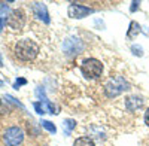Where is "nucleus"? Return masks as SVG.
<instances>
[{
  "instance_id": "1",
  "label": "nucleus",
  "mask_w": 149,
  "mask_h": 146,
  "mask_svg": "<svg viewBox=\"0 0 149 146\" xmlns=\"http://www.w3.org/2000/svg\"><path fill=\"white\" fill-rule=\"evenodd\" d=\"M39 54V45L34 40L30 39H22L18 40V43L15 45V55L21 60V61H30L34 60Z\"/></svg>"
},
{
  "instance_id": "2",
  "label": "nucleus",
  "mask_w": 149,
  "mask_h": 146,
  "mask_svg": "<svg viewBox=\"0 0 149 146\" xmlns=\"http://www.w3.org/2000/svg\"><path fill=\"white\" fill-rule=\"evenodd\" d=\"M81 72L86 79H97L103 73V64L97 58H86L81 64Z\"/></svg>"
},
{
  "instance_id": "3",
  "label": "nucleus",
  "mask_w": 149,
  "mask_h": 146,
  "mask_svg": "<svg viewBox=\"0 0 149 146\" xmlns=\"http://www.w3.org/2000/svg\"><path fill=\"white\" fill-rule=\"evenodd\" d=\"M130 88L128 82L124 79L122 76H113L107 81V83L104 85V94L109 99H113V97L119 95L121 92L127 91Z\"/></svg>"
},
{
  "instance_id": "4",
  "label": "nucleus",
  "mask_w": 149,
  "mask_h": 146,
  "mask_svg": "<svg viewBox=\"0 0 149 146\" xmlns=\"http://www.w3.org/2000/svg\"><path fill=\"white\" fill-rule=\"evenodd\" d=\"M24 140V131L19 127H10L6 130L3 142L6 146H19Z\"/></svg>"
},
{
  "instance_id": "5",
  "label": "nucleus",
  "mask_w": 149,
  "mask_h": 146,
  "mask_svg": "<svg viewBox=\"0 0 149 146\" xmlns=\"http://www.w3.org/2000/svg\"><path fill=\"white\" fill-rule=\"evenodd\" d=\"M6 24L14 30H21L24 27V24H26V14H24V10L14 9L9 14V17L6 19Z\"/></svg>"
},
{
  "instance_id": "6",
  "label": "nucleus",
  "mask_w": 149,
  "mask_h": 146,
  "mask_svg": "<svg viewBox=\"0 0 149 146\" xmlns=\"http://www.w3.org/2000/svg\"><path fill=\"white\" fill-rule=\"evenodd\" d=\"M67 14L70 18H85L91 14H94V9L88 8V6H84V5H78V3H70L69 9H67Z\"/></svg>"
},
{
  "instance_id": "7",
  "label": "nucleus",
  "mask_w": 149,
  "mask_h": 146,
  "mask_svg": "<svg viewBox=\"0 0 149 146\" xmlns=\"http://www.w3.org/2000/svg\"><path fill=\"white\" fill-rule=\"evenodd\" d=\"M82 42L78 39V38H69L64 43H63V49H64V54L72 57V55H76L82 51Z\"/></svg>"
},
{
  "instance_id": "8",
  "label": "nucleus",
  "mask_w": 149,
  "mask_h": 146,
  "mask_svg": "<svg viewBox=\"0 0 149 146\" xmlns=\"http://www.w3.org/2000/svg\"><path fill=\"white\" fill-rule=\"evenodd\" d=\"M34 109H36V112L39 113V115H43V113H52V115H57L58 112V109L49 102V100H43V102H34Z\"/></svg>"
},
{
  "instance_id": "9",
  "label": "nucleus",
  "mask_w": 149,
  "mask_h": 146,
  "mask_svg": "<svg viewBox=\"0 0 149 146\" xmlns=\"http://www.w3.org/2000/svg\"><path fill=\"white\" fill-rule=\"evenodd\" d=\"M33 12H34V15L39 18L40 21H43L45 24L51 22V18H49V14H48V9H46L45 3H40V2L33 3Z\"/></svg>"
},
{
  "instance_id": "10",
  "label": "nucleus",
  "mask_w": 149,
  "mask_h": 146,
  "mask_svg": "<svg viewBox=\"0 0 149 146\" xmlns=\"http://www.w3.org/2000/svg\"><path fill=\"white\" fill-rule=\"evenodd\" d=\"M142 104H143V100L139 99V97H128V99L125 100V106L131 112L136 111V109H139V107H142Z\"/></svg>"
},
{
  "instance_id": "11",
  "label": "nucleus",
  "mask_w": 149,
  "mask_h": 146,
  "mask_svg": "<svg viewBox=\"0 0 149 146\" xmlns=\"http://www.w3.org/2000/svg\"><path fill=\"white\" fill-rule=\"evenodd\" d=\"M142 33V29H140V26L136 21H131L130 22V29H128V31H127V38L128 39H134V38H137V34H140Z\"/></svg>"
},
{
  "instance_id": "12",
  "label": "nucleus",
  "mask_w": 149,
  "mask_h": 146,
  "mask_svg": "<svg viewBox=\"0 0 149 146\" xmlns=\"http://www.w3.org/2000/svg\"><path fill=\"white\" fill-rule=\"evenodd\" d=\"M63 125H64V133H66V136H69L70 133L74 130V127H76V121H74V119H72V118H69V119H64Z\"/></svg>"
},
{
  "instance_id": "13",
  "label": "nucleus",
  "mask_w": 149,
  "mask_h": 146,
  "mask_svg": "<svg viewBox=\"0 0 149 146\" xmlns=\"http://www.w3.org/2000/svg\"><path fill=\"white\" fill-rule=\"evenodd\" d=\"M73 146H95V143L93 142V139L84 136V137H79V139L74 140Z\"/></svg>"
},
{
  "instance_id": "14",
  "label": "nucleus",
  "mask_w": 149,
  "mask_h": 146,
  "mask_svg": "<svg viewBox=\"0 0 149 146\" xmlns=\"http://www.w3.org/2000/svg\"><path fill=\"white\" fill-rule=\"evenodd\" d=\"M40 124H42V127H43V128H46L49 133H52V134H55V133H57V127H55V125L51 122V121L42 119V122H40Z\"/></svg>"
},
{
  "instance_id": "15",
  "label": "nucleus",
  "mask_w": 149,
  "mask_h": 146,
  "mask_svg": "<svg viewBox=\"0 0 149 146\" xmlns=\"http://www.w3.org/2000/svg\"><path fill=\"white\" fill-rule=\"evenodd\" d=\"M131 51H133L134 55H137V57H142L143 55V49H142L140 45H131Z\"/></svg>"
},
{
  "instance_id": "16",
  "label": "nucleus",
  "mask_w": 149,
  "mask_h": 146,
  "mask_svg": "<svg viewBox=\"0 0 149 146\" xmlns=\"http://www.w3.org/2000/svg\"><path fill=\"white\" fill-rule=\"evenodd\" d=\"M27 83V79H24V78H18L15 82H14V88L18 90L19 87H22V85H26Z\"/></svg>"
},
{
  "instance_id": "17",
  "label": "nucleus",
  "mask_w": 149,
  "mask_h": 146,
  "mask_svg": "<svg viewBox=\"0 0 149 146\" xmlns=\"http://www.w3.org/2000/svg\"><path fill=\"white\" fill-rule=\"evenodd\" d=\"M5 99H8V100H9L10 103H14V104H17L18 107H21V109H24V106H22V103H19V102H18L17 99H14V97H12V95H6V97H5Z\"/></svg>"
},
{
  "instance_id": "18",
  "label": "nucleus",
  "mask_w": 149,
  "mask_h": 146,
  "mask_svg": "<svg viewBox=\"0 0 149 146\" xmlns=\"http://www.w3.org/2000/svg\"><path fill=\"white\" fill-rule=\"evenodd\" d=\"M139 5H140L139 2H133V3H131V8H130V10H131V12H134L136 9H139Z\"/></svg>"
},
{
  "instance_id": "19",
  "label": "nucleus",
  "mask_w": 149,
  "mask_h": 146,
  "mask_svg": "<svg viewBox=\"0 0 149 146\" xmlns=\"http://www.w3.org/2000/svg\"><path fill=\"white\" fill-rule=\"evenodd\" d=\"M145 124L149 127V107H148V111L145 112Z\"/></svg>"
},
{
  "instance_id": "20",
  "label": "nucleus",
  "mask_w": 149,
  "mask_h": 146,
  "mask_svg": "<svg viewBox=\"0 0 149 146\" xmlns=\"http://www.w3.org/2000/svg\"><path fill=\"white\" fill-rule=\"evenodd\" d=\"M5 22H6V19H5L3 17H0V31L3 30V26H5Z\"/></svg>"
},
{
  "instance_id": "21",
  "label": "nucleus",
  "mask_w": 149,
  "mask_h": 146,
  "mask_svg": "<svg viewBox=\"0 0 149 146\" xmlns=\"http://www.w3.org/2000/svg\"><path fill=\"white\" fill-rule=\"evenodd\" d=\"M8 9V5L3 3V2H0V10H6Z\"/></svg>"
},
{
  "instance_id": "22",
  "label": "nucleus",
  "mask_w": 149,
  "mask_h": 146,
  "mask_svg": "<svg viewBox=\"0 0 149 146\" xmlns=\"http://www.w3.org/2000/svg\"><path fill=\"white\" fill-rule=\"evenodd\" d=\"M3 66V58H2V54H0V67Z\"/></svg>"
},
{
  "instance_id": "23",
  "label": "nucleus",
  "mask_w": 149,
  "mask_h": 146,
  "mask_svg": "<svg viewBox=\"0 0 149 146\" xmlns=\"http://www.w3.org/2000/svg\"><path fill=\"white\" fill-rule=\"evenodd\" d=\"M2 85H3V82H2V81H0V87H2Z\"/></svg>"
}]
</instances>
